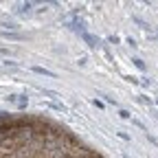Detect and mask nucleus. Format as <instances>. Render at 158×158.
Returning a JSON list of instances; mask_svg holds the SVG:
<instances>
[{
  "instance_id": "obj_1",
  "label": "nucleus",
  "mask_w": 158,
  "mask_h": 158,
  "mask_svg": "<svg viewBox=\"0 0 158 158\" xmlns=\"http://www.w3.org/2000/svg\"><path fill=\"white\" fill-rule=\"evenodd\" d=\"M0 158H103L48 121L22 118L0 125Z\"/></svg>"
}]
</instances>
